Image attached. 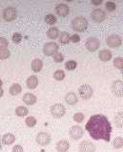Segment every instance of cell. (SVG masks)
<instances>
[{
	"label": "cell",
	"instance_id": "6da1fadb",
	"mask_svg": "<svg viewBox=\"0 0 123 152\" xmlns=\"http://www.w3.org/2000/svg\"><path fill=\"white\" fill-rule=\"evenodd\" d=\"M85 129L92 139L95 141L103 140L109 142L111 140L112 125L106 116L102 114L93 115L87 121Z\"/></svg>",
	"mask_w": 123,
	"mask_h": 152
},
{
	"label": "cell",
	"instance_id": "7a4b0ae2",
	"mask_svg": "<svg viewBox=\"0 0 123 152\" xmlns=\"http://www.w3.org/2000/svg\"><path fill=\"white\" fill-rule=\"evenodd\" d=\"M88 28V20L84 16H76L72 21V29L76 32L82 33Z\"/></svg>",
	"mask_w": 123,
	"mask_h": 152
},
{
	"label": "cell",
	"instance_id": "3957f363",
	"mask_svg": "<svg viewBox=\"0 0 123 152\" xmlns=\"http://www.w3.org/2000/svg\"><path fill=\"white\" fill-rule=\"evenodd\" d=\"M51 115L56 119H60L65 116L66 114V108L62 103H55L54 105L51 106Z\"/></svg>",
	"mask_w": 123,
	"mask_h": 152
},
{
	"label": "cell",
	"instance_id": "277c9868",
	"mask_svg": "<svg viewBox=\"0 0 123 152\" xmlns=\"http://www.w3.org/2000/svg\"><path fill=\"white\" fill-rule=\"evenodd\" d=\"M78 94L83 99H90L94 95V90L89 84H83L78 89Z\"/></svg>",
	"mask_w": 123,
	"mask_h": 152
},
{
	"label": "cell",
	"instance_id": "5b68a950",
	"mask_svg": "<svg viewBox=\"0 0 123 152\" xmlns=\"http://www.w3.org/2000/svg\"><path fill=\"white\" fill-rule=\"evenodd\" d=\"M58 48L59 47L55 42H54V41L48 42L43 47V54L47 56H54L55 53H57Z\"/></svg>",
	"mask_w": 123,
	"mask_h": 152
},
{
	"label": "cell",
	"instance_id": "8992f818",
	"mask_svg": "<svg viewBox=\"0 0 123 152\" xmlns=\"http://www.w3.org/2000/svg\"><path fill=\"white\" fill-rule=\"evenodd\" d=\"M106 43L110 48H118L122 44V38L118 34H111L106 38Z\"/></svg>",
	"mask_w": 123,
	"mask_h": 152
},
{
	"label": "cell",
	"instance_id": "52a82bcc",
	"mask_svg": "<svg viewBox=\"0 0 123 152\" xmlns=\"http://www.w3.org/2000/svg\"><path fill=\"white\" fill-rule=\"evenodd\" d=\"M17 11L15 7H8L3 11V18L7 22H11L16 19Z\"/></svg>",
	"mask_w": 123,
	"mask_h": 152
},
{
	"label": "cell",
	"instance_id": "ba28073f",
	"mask_svg": "<svg viewBox=\"0 0 123 152\" xmlns=\"http://www.w3.org/2000/svg\"><path fill=\"white\" fill-rule=\"evenodd\" d=\"M91 17H92V19H93L94 22L101 23L104 20H106L107 15L103 10H101V9H95V10H94L93 12H92Z\"/></svg>",
	"mask_w": 123,
	"mask_h": 152
},
{
	"label": "cell",
	"instance_id": "9c48e42d",
	"mask_svg": "<svg viewBox=\"0 0 123 152\" xmlns=\"http://www.w3.org/2000/svg\"><path fill=\"white\" fill-rule=\"evenodd\" d=\"M36 141L39 145L46 146L48 145H50V142L52 141V138H51V135L49 133L43 131V132H39L37 134L36 138Z\"/></svg>",
	"mask_w": 123,
	"mask_h": 152
},
{
	"label": "cell",
	"instance_id": "30bf717a",
	"mask_svg": "<svg viewBox=\"0 0 123 152\" xmlns=\"http://www.w3.org/2000/svg\"><path fill=\"white\" fill-rule=\"evenodd\" d=\"M69 135L74 141L80 140L83 137V135H84V130H83V128L79 126V125H74V126H72L71 129H70Z\"/></svg>",
	"mask_w": 123,
	"mask_h": 152
},
{
	"label": "cell",
	"instance_id": "8fae6325",
	"mask_svg": "<svg viewBox=\"0 0 123 152\" xmlns=\"http://www.w3.org/2000/svg\"><path fill=\"white\" fill-rule=\"evenodd\" d=\"M86 48L88 51L90 52H95L96 50H98V48L100 47V40L98 39V37H89L86 40Z\"/></svg>",
	"mask_w": 123,
	"mask_h": 152
},
{
	"label": "cell",
	"instance_id": "7c38bea8",
	"mask_svg": "<svg viewBox=\"0 0 123 152\" xmlns=\"http://www.w3.org/2000/svg\"><path fill=\"white\" fill-rule=\"evenodd\" d=\"M112 92L117 98H121L123 96V82L119 80L113 81L112 83Z\"/></svg>",
	"mask_w": 123,
	"mask_h": 152
},
{
	"label": "cell",
	"instance_id": "4fadbf2b",
	"mask_svg": "<svg viewBox=\"0 0 123 152\" xmlns=\"http://www.w3.org/2000/svg\"><path fill=\"white\" fill-rule=\"evenodd\" d=\"M79 152H95V145L91 141L84 140L78 145Z\"/></svg>",
	"mask_w": 123,
	"mask_h": 152
},
{
	"label": "cell",
	"instance_id": "5bb4252c",
	"mask_svg": "<svg viewBox=\"0 0 123 152\" xmlns=\"http://www.w3.org/2000/svg\"><path fill=\"white\" fill-rule=\"evenodd\" d=\"M55 12H56V15H58L59 16L65 17L69 15L70 8L68 5H66V4L61 3V4H58V5L55 7Z\"/></svg>",
	"mask_w": 123,
	"mask_h": 152
},
{
	"label": "cell",
	"instance_id": "9a60e30c",
	"mask_svg": "<svg viewBox=\"0 0 123 152\" xmlns=\"http://www.w3.org/2000/svg\"><path fill=\"white\" fill-rule=\"evenodd\" d=\"M65 102L69 105H76V104L78 102V98H77V95L74 92H69L65 95Z\"/></svg>",
	"mask_w": 123,
	"mask_h": 152
},
{
	"label": "cell",
	"instance_id": "2e32d148",
	"mask_svg": "<svg viewBox=\"0 0 123 152\" xmlns=\"http://www.w3.org/2000/svg\"><path fill=\"white\" fill-rule=\"evenodd\" d=\"M23 102L27 105H33L37 102V98L36 95H33L32 93H26L23 96Z\"/></svg>",
	"mask_w": 123,
	"mask_h": 152
},
{
	"label": "cell",
	"instance_id": "e0dca14e",
	"mask_svg": "<svg viewBox=\"0 0 123 152\" xmlns=\"http://www.w3.org/2000/svg\"><path fill=\"white\" fill-rule=\"evenodd\" d=\"M55 148L57 152H67L70 148V142L67 140H60L56 144Z\"/></svg>",
	"mask_w": 123,
	"mask_h": 152
},
{
	"label": "cell",
	"instance_id": "ac0fdd59",
	"mask_svg": "<svg viewBox=\"0 0 123 152\" xmlns=\"http://www.w3.org/2000/svg\"><path fill=\"white\" fill-rule=\"evenodd\" d=\"M2 144L5 145H11L12 144H15V136L12 133H6L4 134L2 137Z\"/></svg>",
	"mask_w": 123,
	"mask_h": 152
},
{
	"label": "cell",
	"instance_id": "d6986e66",
	"mask_svg": "<svg viewBox=\"0 0 123 152\" xmlns=\"http://www.w3.org/2000/svg\"><path fill=\"white\" fill-rule=\"evenodd\" d=\"M112 52L110 51V50H107V49H103L99 52V54H98V58L99 59L101 60V61L103 62H106V61H109L110 59L112 58Z\"/></svg>",
	"mask_w": 123,
	"mask_h": 152
},
{
	"label": "cell",
	"instance_id": "ffe728a7",
	"mask_svg": "<svg viewBox=\"0 0 123 152\" xmlns=\"http://www.w3.org/2000/svg\"><path fill=\"white\" fill-rule=\"evenodd\" d=\"M39 83L38 79L36 76H31L29 77L27 80H26V84L29 89H36L37 87V85Z\"/></svg>",
	"mask_w": 123,
	"mask_h": 152
},
{
	"label": "cell",
	"instance_id": "44dd1931",
	"mask_svg": "<svg viewBox=\"0 0 123 152\" xmlns=\"http://www.w3.org/2000/svg\"><path fill=\"white\" fill-rule=\"evenodd\" d=\"M31 67H32V70L34 73H38L42 70L43 68V61L40 58H36L32 61V64H31Z\"/></svg>",
	"mask_w": 123,
	"mask_h": 152
},
{
	"label": "cell",
	"instance_id": "7402d4cb",
	"mask_svg": "<svg viewBox=\"0 0 123 152\" xmlns=\"http://www.w3.org/2000/svg\"><path fill=\"white\" fill-rule=\"evenodd\" d=\"M59 29L56 27H51L49 30L47 31V37L50 38V39H56L59 37Z\"/></svg>",
	"mask_w": 123,
	"mask_h": 152
},
{
	"label": "cell",
	"instance_id": "603a6c76",
	"mask_svg": "<svg viewBox=\"0 0 123 152\" xmlns=\"http://www.w3.org/2000/svg\"><path fill=\"white\" fill-rule=\"evenodd\" d=\"M9 92L12 95V96H17L22 92V87L19 83H12L11 85L10 89H9Z\"/></svg>",
	"mask_w": 123,
	"mask_h": 152
},
{
	"label": "cell",
	"instance_id": "cb8c5ba5",
	"mask_svg": "<svg viewBox=\"0 0 123 152\" xmlns=\"http://www.w3.org/2000/svg\"><path fill=\"white\" fill-rule=\"evenodd\" d=\"M58 39L59 42L61 43L62 45H66L68 44L70 42V34L68 32H62L59 34V37H58Z\"/></svg>",
	"mask_w": 123,
	"mask_h": 152
},
{
	"label": "cell",
	"instance_id": "d4e9b609",
	"mask_svg": "<svg viewBox=\"0 0 123 152\" xmlns=\"http://www.w3.org/2000/svg\"><path fill=\"white\" fill-rule=\"evenodd\" d=\"M15 114L18 117H26L29 114V110L26 106H18L15 109Z\"/></svg>",
	"mask_w": 123,
	"mask_h": 152
},
{
	"label": "cell",
	"instance_id": "484cf974",
	"mask_svg": "<svg viewBox=\"0 0 123 152\" xmlns=\"http://www.w3.org/2000/svg\"><path fill=\"white\" fill-rule=\"evenodd\" d=\"M25 124H26V125H27L28 127H34L36 125V124H37V121H36V119L34 118V117H33V116H29V117H27L26 118V120H25Z\"/></svg>",
	"mask_w": 123,
	"mask_h": 152
},
{
	"label": "cell",
	"instance_id": "4316f807",
	"mask_svg": "<svg viewBox=\"0 0 123 152\" xmlns=\"http://www.w3.org/2000/svg\"><path fill=\"white\" fill-rule=\"evenodd\" d=\"M113 146L114 148L119 149L123 146V138L122 137H116L115 138V140L113 141Z\"/></svg>",
	"mask_w": 123,
	"mask_h": 152
},
{
	"label": "cell",
	"instance_id": "83f0119b",
	"mask_svg": "<svg viewBox=\"0 0 123 152\" xmlns=\"http://www.w3.org/2000/svg\"><path fill=\"white\" fill-rule=\"evenodd\" d=\"M77 66V62L76 61V60H68L67 62L65 63V68H66V70H68V71H73L74 70V69L76 68Z\"/></svg>",
	"mask_w": 123,
	"mask_h": 152
},
{
	"label": "cell",
	"instance_id": "f1b7e54d",
	"mask_svg": "<svg viewBox=\"0 0 123 152\" xmlns=\"http://www.w3.org/2000/svg\"><path fill=\"white\" fill-rule=\"evenodd\" d=\"M65 72L63 70H56L55 73H54V77L55 80H58V81H61L65 79Z\"/></svg>",
	"mask_w": 123,
	"mask_h": 152
},
{
	"label": "cell",
	"instance_id": "f546056e",
	"mask_svg": "<svg viewBox=\"0 0 123 152\" xmlns=\"http://www.w3.org/2000/svg\"><path fill=\"white\" fill-rule=\"evenodd\" d=\"M44 19H45V22L49 25H55L57 21V18L54 15H47Z\"/></svg>",
	"mask_w": 123,
	"mask_h": 152
},
{
	"label": "cell",
	"instance_id": "4dcf8cb0",
	"mask_svg": "<svg viewBox=\"0 0 123 152\" xmlns=\"http://www.w3.org/2000/svg\"><path fill=\"white\" fill-rule=\"evenodd\" d=\"M113 64L114 66H115L116 68H117L118 70H122L123 68V58H116L115 59L113 60Z\"/></svg>",
	"mask_w": 123,
	"mask_h": 152
},
{
	"label": "cell",
	"instance_id": "1f68e13d",
	"mask_svg": "<svg viewBox=\"0 0 123 152\" xmlns=\"http://www.w3.org/2000/svg\"><path fill=\"white\" fill-rule=\"evenodd\" d=\"M11 53L10 51L8 50V48H4V49H0V59L4 60L10 58Z\"/></svg>",
	"mask_w": 123,
	"mask_h": 152
},
{
	"label": "cell",
	"instance_id": "d6a6232c",
	"mask_svg": "<svg viewBox=\"0 0 123 152\" xmlns=\"http://www.w3.org/2000/svg\"><path fill=\"white\" fill-rule=\"evenodd\" d=\"M73 119H74V121H76V123L80 124V123H82L83 121H84L85 116H84V114H82V113L77 112V113H76V114L74 115Z\"/></svg>",
	"mask_w": 123,
	"mask_h": 152
},
{
	"label": "cell",
	"instance_id": "836d02e7",
	"mask_svg": "<svg viewBox=\"0 0 123 152\" xmlns=\"http://www.w3.org/2000/svg\"><path fill=\"white\" fill-rule=\"evenodd\" d=\"M105 7H106V10L110 12H115L116 10V3H114L113 1H108L105 4Z\"/></svg>",
	"mask_w": 123,
	"mask_h": 152
},
{
	"label": "cell",
	"instance_id": "e575fe53",
	"mask_svg": "<svg viewBox=\"0 0 123 152\" xmlns=\"http://www.w3.org/2000/svg\"><path fill=\"white\" fill-rule=\"evenodd\" d=\"M12 42L15 43V44H18V43H20L22 41V39H23V37H22V34L20 33H15L14 34H12Z\"/></svg>",
	"mask_w": 123,
	"mask_h": 152
},
{
	"label": "cell",
	"instance_id": "d590c367",
	"mask_svg": "<svg viewBox=\"0 0 123 152\" xmlns=\"http://www.w3.org/2000/svg\"><path fill=\"white\" fill-rule=\"evenodd\" d=\"M54 60H55V62H56V63H61L64 60V56L61 54V53H55L54 56Z\"/></svg>",
	"mask_w": 123,
	"mask_h": 152
},
{
	"label": "cell",
	"instance_id": "8d00e7d4",
	"mask_svg": "<svg viewBox=\"0 0 123 152\" xmlns=\"http://www.w3.org/2000/svg\"><path fill=\"white\" fill-rule=\"evenodd\" d=\"M122 121H123V119H122V113L119 112L115 117V123H116V124L117 125L118 127H121L122 126Z\"/></svg>",
	"mask_w": 123,
	"mask_h": 152
},
{
	"label": "cell",
	"instance_id": "74e56055",
	"mask_svg": "<svg viewBox=\"0 0 123 152\" xmlns=\"http://www.w3.org/2000/svg\"><path fill=\"white\" fill-rule=\"evenodd\" d=\"M9 45V41L5 37H0V49L7 48Z\"/></svg>",
	"mask_w": 123,
	"mask_h": 152
},
{
	"label": "cell",
	"instance_id": "f35d334b",
	"mask_svg": "<svg viewBox=\"0 0 123 152\" xmlns=\"http://www.w3.org/2000/svg\"><path fill=\"white\" fill-rule=\"evenodd\" d=\"M70 41H72L74 43H78L80 41V37L78 36V34H73V36L70 37Z\"/></svg>",
	"mask_w": 123,
	"mask_h": 152
},
{
	"label": "cell",
	"instance_id": "ab89813d",
	"mask_svg": "<svg viewBox=\"0 0 123 152\" xmlns=\"http://www.w3.org/2000/svg\"><path fill=\"white\" fill-rule=\"evenodd\" d=\"M12 152H24V149L20 145H15L14 147H12Z\"/></svg>",
	"mask_w": 123,
	"mask_h": 152
},
{
	"label": "cell",
	"instance_id": "60d3db41",
	"mask_svg": "<svg viewBox=\"0 0 123 152\" xmlns=\"http://www.w3.org/2000/svg\"><path fill=\"white\" fill-rule=\"evenodd\" d=\"M91 3L93 4V5H95V6H100L103 3V1H102V0H100V1H92Z\"/></svg>",
	"mask_w": 123,
	"mask_h": 152
},
{
	"label": "cell",
	"instance_id": "b9f144b4",
	"mask_svg": "<svg viewBox=\"0 0 123 152\" xmlns=\"http://www.w3.org/2000/svg\"><path fill=\"white\" fill-rule=\"evenodd\" d=\"M3 95H4V90L2 89V87H0V98H1Z\"/></svg>",
	"mask_w": 123,
	"mask_h": 152
},
{
	"label": "cell",
	"instance_id": "7bdbcfd3",
	"mask_svg": "<svg viewBox=\"0 0 123 152\" xmlns=\"http://www.w3.org/2000/svg\"><path fill=\"white\" fill-rule=\"evenodd\" d=\"M2 149V141H1V139H0V150Z\"/></svg>",
	"mask_w": 123,
	"mask_h": 152
},
{
	"label": "cell",
	"instance_id": "ee69618b",
	"mask_svg": "<svg viewBox=\"0 0 123 152\" xmlns=\"http://www.w3.org/2000/svg\"><path fill=\"white\" fill-rule=\"evenodd\" d=\"M2 85H3V81L0 80V87H2Z\"/></svg>",
	"mask_w": 123,
	"mask_h": 152
}]
</instances>
